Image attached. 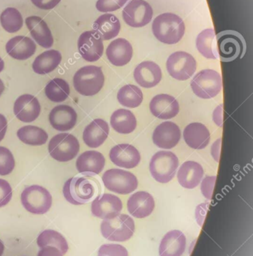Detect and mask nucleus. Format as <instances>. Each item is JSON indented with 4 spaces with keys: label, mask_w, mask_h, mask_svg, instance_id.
Segmentation results:
<instances>
[{
    "label": "nucleus",
    "mask_w": 253,
    "mask_h": 256,
    "mask_svg": "<svg viewBox=\"0 0 253 256\" xmlns=\"http://www.w3.org/2000/svg\"><path fill=\"white\" fill-rule=\"evenodd\" d=\"M100 185L96 179L87 176H77L66 180L63 186L65 198L74 206L90 202L98 194Z\"/></svg>",
    "instance_id": "nucleus-1"
},
{
    "label": "nucleus",
    "mask_w": 253,
    "mask_h": 256,
    "mask_svg": "<svg viewBox=\"0 0 253 256\" xmlns=\"http://www.w3.org/2000/svg\"><path fill=\"white\" fill-rule=\"evenodd\" d=\"M185 24L181 18L173 13H164L155 18L152 31L155 37L166 44H174L183 38Z\"/></svg>",
    "instance_id": "nucleus-2"
},
{
    "label": "nucleus",
    "mask_w": 253,
    "mask_h": 256,
    "mask_svg": "<svg viewBox=\"0 0 253 256\" xmlns=\"http://www.w3.org/2000/svg\"><path fill=\"white\" fill-rule=\"evenodd\" d=\"M105 76L100 67L84 66L74 75V88L81 96H93L104 86Z\"/></svg>",
    "instance_id": "nucleus-3"
},
{
    "label": "nucleus",
    "mask_w": 253,
    "mask_h": 256,
    "mask_svg": "<svg viewBox=\"0 0 253 256\" xmlns=\"http://www.w3.org/2000/svg\"><path fill=\"white\" fill-rule=\"evenodd\" d=\"M135 222L129 215L119 214L112 219L104 220L101 224V232L111 242L129 240L135 232Z\"/></svg>",
    "instance_id": "nucleus-4"
},
{
    "label": "nucleus",
    "mask_w": 253,
    "mask_h": 256,
    "mask_svg": "<svg viewBox=\"0 0 253 256\" xmlns=\"http://www.w3.org/2000/svg\"><path fill=\"white\" fill-rule=\"evenodd\" d=\"M179 160L173 152L161 150L156 152L150 162V174L159 183L171 182L178 168Z\"/></svg>",
    "instance_id": "nucleus-5"
},
{
    "label": "nucleus",
    "mask_w": 253,
    "mask_h": 256,
    "mask_svg": "<svg viewBox=\"0 0 253 256\" xmlns=\"http://www.w3.org/2000/svg\"><path fill=\"white\" fill-rule=\"evenodd\" d=\"M218 56L225 62L234 61L243 57L246 51V44L241 34L233 31H225L217 34L216 40Z\"/></svg>",
    "instance_id": "nucleus-6"
},
{
    "label": "nucleus",
    "mask_w": 253,
    "mask_h": 256,
    "mask_svg": "<svg viewBox=\"0 0 253 256\" xmlns=\"http://www.w3.org/2000/svg\"><path fill=\"white\" fill-rule=\"evenodd\" d=\"M222 87L221 75L211 69L201 70L191 81V88L194 94L202 99L216 97L220 92Z\"/></svg>",
    "instance_id": "nucleus-7"
},
{
    "label": "nucleus",
    "mask_w": 253,
    "mask_h": 256,
    "mask_svg": "<svg viewBox=\"0 0 253 256\" xmlns=\"http://www.w3.org/2000/svg\"><path fill=\"white\" fill-rule=\"evenodd\" d=\"M21 200L24 208L33 214H45L52 206L51 194L39 185L26 188L21 194Z\"/></svg>",
    "instance_id": "nucleus-8"
},
{
    "label": "nucleus",
    "mask_w": 253,
    "mask_h": 256,
    "mask_svg": "<svg viewBox=\"0 0 253 256\" xmlns=\"http://www.w3.org/2000/svg\"><path fill=\"white\" fill-rule=\"evenodd\" d=\"M102 182L108 190L121 195L132 194L138 188L136 176L130 172L111 168L104 173Z\"/></svg>",
    "instance_id": "nucleus-9"
},
{
    "label": "nucleus",
    "mask_w": 253,
    "mask_h": 256,
    "mask_svg": "<svg viewBox=\"0 0 253 256\" xmlns=\"http://www.w3.org/2000/svg\"><path fill=\"white\" fill-rule=\"evenodd\" d=\"M80 150V143L75 136L59 134L54 136L48 144L50 154L59 162H68L76 158Z\"/></svg>",
    "instance_id": "nucleus-10"
},
{
    "label": "nucleus",
    "mask_w": 253,
    "mask_h": 256,
    "mask_svg": "<svg viewBox=\"0 0 253 256\" xmlns=\"http://www.w3.org/2000/svg\"><path fill=\"white\" fill-rule=\"evenodd\" d=\"M168 74L177 80L185 81L192 78L196 70V61L191 54L183 51L174 52L166 62Z\"/></svg>",
    "instance_id": "nucleus-11"
},
{
    "label": "nucleus",
    "mask_w": 253,
    "mask_h": 256,
    "mask_svg": "<svg viewBox=\"0 0 253 256\" xmlns=\"http://www.w3.org/2000/svg\"><path fill=\"white\" fill-rule=\"evenodd\" d=\"M153 15L151 6L144 0H132L123 10L125 22L134 28H140L150 24Z\"/></svg>",
    "instance_id": "nucleus-12"
},
{
    "label": "nucleus",
    "mask_w": 253,
    "mask_h": 256,
    "mask_svg": "<svg viewBox=\"0 0 253 256\" xmlns=\"http://www.w3.org/2000/svg\"><path fill=\"white\" fill-rule=\"evenodd\" d=\"M78 48L84 60L94 62L103 55V40L95 30L84 32L78 38Z\"/></svg>",
    "instance_id": "nucleus-13"
},
{
    "label": "nucleus",
    "mask_w": 253,
    "mask_h": 256,
    "mask_svg": "<svg viewBox=\"0 0 253 256\" xmlns=\"http://www.w3.org/2000/svg\"><path fill=\"white\" fill-rule=\"evenodd\" d=\"M123 210V202L119 197L105 194L96 197L91 204L92 214L102 220L112 219Z\"/></svg>",
    "instance_id": "nucleus-14"
},
{
    "label": "nucleus",
    "mask_w": 253,
    "mask_h": 256,
    "mask_svg": "<svg viewBox=\"0 0 253 256\" xmlns=\"http://www.w3.org/2000/svg\"><path fill=\"white\" fill-rule=\"evenodd\" d=\"M181 138L180 128L171 122H165L154 130L153 141L159 148L171 149L175 147Z\"/></svg>",
    "instance_id": "nucleus-15"
},
{
    "label": "nucleus",
    "mask_w": 253,
    "mask_h": 256,
    "mask_svg": "<svg viewBox=\"0 0 253 256\" xmlns=\"http://www.w3.org/2000/svg\"><path fill=\"white\" fill-rule=\"evenodd\" d=\"M14 114L22 122H33L40 115V104L32 94H23L15 100Z\"/></svg>",
    "instance_id": "nucleus-16"
},
{
    "label": "nucleus",
    "mask_w": 253,
    "mask_h": 256,
    "mask_svg": "<svg viewBox=\"0 0 253 256\" xmlns=\"http://www.w3.org/2000/svg\"><path fill=\"white\" fill-rule=\"evenodd\" d=\"M110 159L114 165L126 168L136 167L141 161V154L132 144H120L110 152Z\"/></svg>",
    "instance_id": "nucleus-17"
},
{
    "label": "nucleus",
    "mask_w": 253,
    "mask_h": 256,
    "mask_svg": "<svg viewBox=\"0 0 253 256\" xmlns=\"http://www.w3.org/2000/svg\"><path fill=\"white\" fill-rule=\"evenodd\" d=\"M151 114L160 120H171L180 111L178 102L173 96L161 94L155 96L150 104Z\"/></svg>",
    "instance_id": "nucleus-18"
},
{
    "label": "nucleus",
    "mask_w": 253,
    "mask_h": 256,
    "mask_svg": "<svg viewBox=\"0 0 253 256\" xmlns=\"http://www.w3.org/2000/svg\"><path fill=\"white\" fill-rule=\"evenodd\" d=\"M162 76L160 67L153 62H143L135 68L134 72L135 82L143 88L156 86L160 82Z\"/></svg>",
    "instance_id": "nucleus-19"
},
{
    "label": "nucleus",
    "mask_w": 253,
    "mask_h": 256,
    "mask_svg": "<svg viewBox=\"0 0 253 256\" xmlns=\"http://www.w3.org/2000/svg\"><path fill=\"white\" fill-rule=\"evenodd\" d=\"M105 165V156L96 150H87L81 154L76 161L78 172L87 177L102 172Z\"/></svg>",
    "instance_id": "nucleus-20"
},
{
    "label": "nucleus",
    "mask_w": 253,
    "mask_h": 256,
    "mask_svg": "<svg viewBox=\"0 0 253 256\" xmlns=\"http://www.w3.org/2000/svg\"><path fill=\"white\" fill-rule=\"evenodd\" d=\"M127 208L134 218L143 219L153 213L155 208L154 198L149 192L139 191L129 197Z\"/></svg>",
    "instance_id": "nucleus-21"
},
{
    "label": "nucleus",
    "mask_w": 253,
    "mask_h": 256,
    "mask_svg": "<svg viewBox=\"0 0 253 256\" xmlns=\"http://www.w3.org/2000/svg\"><path fill=\"white\" fill-rule=\"evenodd\" d=\"M78 120L76 111L68 105H59L49 114L51 126L59 131H68L75 127Z\"/></svg>",
    "instance_id": "nucleus-22"
},
{
    "label": "nucleus",
    "mask_w": 253,
    "mask_h": 256,
    "mask_svg": "<svg viewBox=\"0 0 253 256\" xmlns=\"http://www.w3.org/2000/svg\"><path fill=\"white\" fill-rule=\"evenodd\" d=\"M106 56L111 64L121 67L127 64L132 60L133 48L126 39H115L107 48Z\"/></svg>",
    "instance_id": "nucleus-23"
},
{
    "label": "nucleus",
    "mask_w": 253,
    "mask_h": 256,
    "mask_svg": "<svg viewBox=\"0 0 253 256\" xmlns=\"http://www.w3.org/2000/svg\"><path fill=\"white\" fill-rule=\"evenodd\" d=\"M26 25L35 42L43 48L54 45V38L48 24L40 16H30L26 19Z\"/></svg>",
    "instance_id": "nucleus-24"
},
{
    "label": "nucleus",
    "mask_w": 253,
    "mask_h": 256,
    "mask_svg": "<svg viewBox=\"0 0 253 256\" xmlns=\"http://www.w3.org/2000/svg\"><path fill=\"white\" fill-rule=\"evenodd\" d=\"M186 238L182 232L172 230L166 233L159 245V256H182L186 250Z\"/></svg>",
    "instance_id": "nucleus-25"
},
{
    "label": "nucleus",
    "mask_w": 253,
    "mask_h": 256,
    "mask_svg": "<svg viewBox=\"0 0 253 256\" xmlns=\"http://www.w3.org/2000/svg\"><path fill=\"white\" fill-rule=\"evenodd\" d=\"M7 54L17 60H27L34 55L36 44L33 40L27 36H15L6 45Z\"/></svg>",
    "instance_id": "nucleus-26"
},
{
    "label": "nucleus",
    "mask_w": 253,
    "mask_h": 256,
    "mask_svg": "<svg viewBox=\"0 0 253 256\" xmlns=\"http://www.w3.org/2000/svg\"><path fill=\"white\" fill-rule=\"evenodd\" d=\"M109 131V126L105 120L96 118L84 129L83 140L88 147L96 148L105 142Z\"/></svg>",
    "instance_id": "nucleus-27"
},
{
    "label": "nucleus",
    "mask_w": 253,
    "mask_h": 256,
    "mask_svg": "<svg viewBox=\"0 0 253 256\" xmlns=\"http://www.w3.org/2000/svg\"><path fill=\"white\" fill-rule=\"evenodd\" d=\"M204 176L201 164L195 161H186L182 164L177 172V179L183 188L194 189L198 186Z\"/></svg>",
    "instance_id": "nucleus-28"
},
{
    "label": "nucleus",
    "mask_w": 253,
    "mask_h": 256,
    "mask_svg": "<svg viewBox=\"0 0 253 256\" xmlns=\"http://www.w3.org/2000/svg\"><path fill=\"white\" fill-rule=\"evenodd\" d=\"M183 138L186 144L193 149H204L208 146L210 134L204 124L191 123L183 130Z\"/></svg>",
    "instance_id": "nucleus-29"
},
{
    "label": "nucleus",
    "mask_w": 253,
    "mask_h": 256,
    "mask_svg": "<svg viewBox=\"0 0 253 256\" xmlns=\"http://www.w3.org/2000/svg\"><path fill=\"white\" fill-rule=\"evenodd\" d=\"M93 28L101 36L102 40H108L118 36L121 24L115 15L105 14L95 21Z\"/></svg>",
    "instance_id": "nucleus-30"
},
{
    "label": "nucleus",
    "mask_w": 253,
    "mask_h": 256,
    "mask_svg": "<svg viewBox=\"0 0 253 256\" xmlns=\"http://www.w3.org/2000/svg\"><path fill=\"white\" fill-rule=\"evenodd\" d=\"M61 61L62 55L60 52L56 50H51L38 56L33 62L32 67L33 72L38 74H48L54 72Z\"/></svg>",
    "instance_id": "nucleus-31"
},
{
    "label": "nucleus",
    "mask_w": 253,
    "mask_h": 256,
    "mask_svg": "<svg viewBox=\"0 0 253 256\" xmlns=\"http://www.w3.org/2000/svg\"><path fill=\"white\" fill-rule=\"evenodd\" d=\"M111 126L119 134H131L137 127L136 118L130 110H117L111 116Z\"/></svg>",
    "instance_id": "nucleus-32"
},
{
    "label": "nucleus",
    "mask_w": 253,
    "mask_h": 256,
    "mask_svg": "<svg viewBox=\"0 0 253 256\" xmlns=\"http://www.w3.org/2000/svg\"><path fill=\"white\" fill-rule=\"evenodd\" d=\"M196 48L198 52L209 60L219 58L216 46V34L213 28L203 30L196 39Z\"/></svg>",
    "instance_id": "nucleus-33"
},
{
    "label": "nucleus",
    "mask_w": 253,
    "mask_h": 256,
    "mask_svg": "<svg viewBox=\"0 0 253 256\" xmlns=\"http://www.w3.org/2000/svg\"><path fill=\"white\" fill-rule=\"evenodd\" d=\"M18 138L29 146H39L45 144L48 140V135L45 130L36 126H24L17 132Z\"/></svg>",
    "instance_id": "nucleus-34"
},
{
    "label": "nucleus",
    "mask_w": 253,
    "mask_h": 256,
    "mask_svg": "<svg viewBox=\"0 0 253 256\" xmlns=\"http://www.w3.org/2000/svg\"><path fill=\"white\" fill-rule=\"evenodd\" d=\"M45 94L51 102L61 103L65 102L70 94L69 84L61 78H54L45 86Z\"/></svg>",
    "instance_id": "nucleus-35"
},
{
    "label": "nucleus",
    "mask_w": 253,
    "mask_h": 256,
    "mask_svg": "<svg viewBox=\"0 0 253 256\" xmlns=\"http://www.w3.org/2000/svg\"><path fill=\"white\" fill-rule=\"evenodd\" d=\"M143 98L142 91L140 88L131 84L122 87L117 93L119 103L126 108H138L142 103Z\"/></svg>",
    "instance_id": "nucleus-36"
},
{
    "label": "nucleus",
    "mask_w": 253,
    "mask_h": 256,
    "mask_svg": "<svg viewBox=\"0 0 253 256\" xmlns=\"http://www.w3.org/2000/svg\"><path fill=\"white\" fill-rule=\"evenodd\" d=\"M37 244L40 248L47 246H55L63 252V255L69 250V245L66 238L54 230H48L42 232L38 237Z\"/></svg>",
    "instance_id": "nucleus-37"
},
{
    "label": "nucleus",
    "mask_w": 253,
    "mask_h": 256,
    "mask_svg": "<svg viewBox=\"0 0 253 256\" xmlns=\"http://www.w3.org/2000/svg\"><path fill=\"white\" fill-rule=\"evenodd\" d=\"M2 26L9 33H15L21 30L24 24L23 16L18 9L8 8L0 15Z\"/></svg>",
    "instance_id": "nucleus-38"
},
{
    "label": "nucleus",
    "mask_w": 253,
    "mask_h": 256,
    "mask_svg": "<svg viewBox=\"0 0 253 256\" xmlns=\"http://www.w3.org/2000/svg\"><path fill=\"white\" fill-rule=\"evenodd\" d=\"M15 167L13 154L7 148L0 146V176H9Z\"/></svg>",
    "instance_id": "nucleus-39"
},
{
    "label": "nucleus",
    "mask_w": 253,
    "mask_h": 256,
    "mask_svg": "<svg viewBox=\"0 0 253 256\" xmlns=\"http://www.w3.org/2000/svg\"><path fill=\"white\" fill-rule=\"evenodd\" d=\"M99 256H129L127 250L120 244H104L99 248Z\"/></svg>",
    "instance_id": "nucleus-40"
},
{
    "label": "nucleus",
    "mask_w": 253,
    "mask_h": 256,
    "mask_svg": "<svg viewBox=\"0 0 253 256\" xmlns=\"http://www.w3.org/2000/svg\"><path fill=\"white\" fill-rule=\"evenodd\" d=\"M128 0H98L96 8L99 12L108 13L118 10L125 6Z\"/></svg>",
    "instance_id": "nucleus-41"
},
{
    "label": "nucleus",
    "mask_w": 253,
    "mask_h": 256,
    "mask_svg": "<svg viewBox=\"0 0 253 256\" xmlns=\"http://www.w3.org/2000/svg\"><path fill=\"white\" fill-rule=\"evenodd\" d=\"M12 198V189L7 180L0 179V208L9 204Z\"/></svg>",
    "instance_id": "nucleus-42"
},
{
    "label": "nucleus",
    "mask_w": 253,
    "mask_h": 256,
    "mask_svg": "<svg viewBox=\"0 0 253 256\" xmlns=\"http://www.w3.org/2000/svg\"><path fill=\"white\" fill-rule=\"evenodd\" d=\"M216 180V176H207L201 182V192L207 200H211Z\"/></svg>",
    "instance_id": "nucleus-43"
},
{
    "label": "nucleus",
    "mask_w": 253,
    "mask_h": 256,
    "mask_svg": "<svg viewBox=\"0 0 253 256\" xmlns=\"http://www.w3.org/2000/svg\"><path fill=\"white\" fill-rule=\"evenodd\" d=\"M32 3L36 7L43 10H51L55 8L61 0H31Z\"/></svg>",
    "instance_id": "nucleus-44"
},
{
    "label": "nucleus",
    "mask_w": 253,
    "mask_h": 256,
    "mask_svg": "<svg viewBox=\"0 0 253 256\" xmlns=\"http://www.w3.org/2000/svg\"><path fill=\"white\" fill-rule=\"evenodd\" d=\"M37 256H63V252L55 246H47L41 248Z\"/></svg>",
    "instance_id": "nucleus-45"
},
{
    "label": "nucleus",
    "mask_w": 253,
    "mask_h": 256,
    "mask_svg": "<svg viewBox=\"0 0 253 256\" xmlns=\"http://www.w3.org/2000/svg\"><path fill=\"white\" fill-rule=\"evenodd\" d=\"M207 206H208V204L205 203V204H201L200 206H198L197 207L196 209V220L198 224H199L200 226H202L203 222H204V218H205L206 213H207Z\"/></svg>",
    "instance_id": "nucleus-46"
},
{
    "label": "nucleus",
    "mask_w": 253,
    "mask_h": 256,
    "mask_svg": "<svg viewBox=\"0 0 253 256\" xmlns=\"http://www.w3.org/2000/svg\"><path fill=\"white\" fill-rule=\"evenodd\" d=\"M222 108H223L222 104L219 105V106L216 108L214 112H213V121L219 127H222V121H223V118H222Z\"/></svg>",
    "instance_id": "nucleus-47"
},
{
    "label": "nucleus",
    "mask_w": 253,
    "mask_h": 256,
    "mask_svg": "<svg viewBox=\"0 0 253 256\" xmlns=\"http://www.w3.org/2000/svg\"><path fill=\"white\" fill-rule=\"evenodd\" d=\"M221 142H222V140H221V138H219V140H216V141L213 143V146H212L211 147V154L216 162H219V154H220L221 150Z\"/></svg>",
    "instance_id": "nucleus-48"
},
{
    "label": "nucleus",
    "mask_w": 253,
    "mask_h": 256,
    "mask_svg": "<svg viewBox=\"0 0 253 256\" xmlns=\"http://www.w3.org/2000/svg\"><path fill=\"white\" fill-rule=\"evenodd\" d=\"M8 122L6 117L0 114V142L4 138L7 131Z\"/></svg>",
    "instance_id": "nucleus-49"
},
{
    "label": "nucleus",
    "mask_w": 253,
    "mask_h": 256,
    "mask_svg": "<svg viewBox=\"0 0 253 256\" xmlns=\"http://www.w3.org/2000/svg\"><path fill=\"white\" fill-rule=\"evenodd\" d=\"M5 91V85L3 84V80L0 79V97H1L2 94H3V92Z\"/></svg>",
    "instance_id": "nucleus-50"
},
{
    "label": "nucleus",
    "mask_w": 253,
    "mask_h": 256,
    "mask_svg": "<svg viewBox=\"0 0 253 256\" xmlns=\"http://www.w3.org/2000/svg\"><path fill=\"white\" fill-rule=\"evenodd\" d=\"M5 246L3 244V242L0 240V256H3L4 254Z\"/></svg>",
    "instance_id": "nucleus-51"
},
{
    "label": "nucleus",
    "mask_w": 253,
    "mask_h": 256,
    "mask_svg": "<svg viewBox=\"0 0 253 256\" xmlns=\"http://www.w3.org/2000/svg\"><path fill=\"white\" fill-rule=\"evenodd\" d=\"M4 67H5L4 61H3V60H2L1 57H0V73H1L2 72H3V69H4Z\"/></svg>",
    "instance_id": "nucleus-52"
},
{
    "label": "nucleus",
    "mask_w": 253,
    "mask_h": 256,
    "mask_svg": "<svg viewBox=\"0 0 253 256\" xmlns=\"http://www.w3.org/2000/svg\"></svg>",
    "instance_id": "nucleus-53"
}]
</instances>
